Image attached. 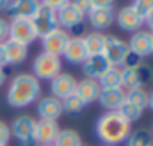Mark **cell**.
Wrapping results in <instances>:
<instances>
[{
	"label": "cell",
	"instance_id": "30",
	"mask_svg": "<svg viewBox=\"0 0 153 146\" xmlns=\"http://www.w3.org/2000/svg\"><path fill=\"white\" fill-rule=\"evenodd\" d=\"M135 73H137V78H139L141 86H146V84L153 82V66L152 64H144L143 63L141 66L135 68Z\"/></svg>",
	"mask_w": 153,
	"mask_h": 146
},
{
	"label": "cell",
	"instance_id": "21",
	"mask_svg": "<svg viewBox=\"0 0 153 146\" xmlns=\"http://www.w3.org/2000/svg\"><path fill=\"white\" fill-rule=\"evenodd\" d=\"M4 46H5V52H7V64H11V66L22 64L29 55V46H25V45H22L18 41L5 39Z\"/></svg>",
	"mask_w": 153,
	"mask_h": 146
},
{
	"label": "cell",
	"instance_id": "46",
	"mask_svg": "<svg viewBox=\"0 0 153 146\" xmlns=\"http://www.w3.org/2000/svg\"><path fill=\"white\" fill-rule=\"evenodd\" d=\"M82 146H84V145H82Z\"/></svg>",
	"mask_w": 153,
	"mask_h": 146
},
{
	"label": "cell",
	"instance_id": "33",
	"mask_svg": "<svg viewBox=\"0 0 153 146\" xmlns=\"http://www.w3.org/2000/svg\"><path fill=\"white\" fill-rule=\"evenodd\" d=\"M9 139H11V128L5 121L0 119V146H7Z\"/></svg>",
	"mask_w": 153,
	"mask_h": 146
},
{
	"label": "cell",
	"instance_id": "35",
	"mask_svg": "<svg viewBox=\"0 0 153 146\" xmlns=\"http://www.w3.org/2000/svg\"><path fill=\"white\" fill-rule=\"evenodd\" d=\"M91 9H111L114 7V0H89Z\"/></svg>",
	"mask_w": 153,
	"mask_h": 146
},
{
	"label": "cell",
	"instance_id": "45",
	"mask_svg": "<svg viewBox=\"0 0 153 146\" xmlns=\"http://www.w3.org/2000/svg\"><path fill=\"white\" fill-rule=\"evenodd\" d=\"M152 136H153V132H152Z\"/></svg>",
	"mask_w": 153,
	"mask_h": 146
},
{
	"label": "cell",
	"instance_id": "18",
	"mask_svg": "<svg viewBox=\"0 0 153 146\" xmlns=\"http://www.w3.org/2000/svg\"><path fill=\"white\" fill-rule=\"evenodd\" d=\"M87 20L91 23V27H94V31H103L109 29L116 22V11L114 7L111 9H91L87 13Z\"/></svg>",
	"mask_w": 153,
	"mask_h": 146
},
{
	"label": "cell",
	"instance_id": "11",
	"mask_svg": "<svg viewBox=\"0 0 153 146\" xmlns=\"http://www.w3.org/2000/svg\"><path fill=\"white\" fill-rule=\"evenodd\" d=\"M61 127L57 121L52 119H36V128H34V141L36 145H53Z\"/></svg>",
	"mask_w": 153,
	"mask_h": 146
},
{
	"label": "cell",
	"instance_id": "22",
	"mask_svg": "<svg viewBox=\"0 0 153 146\" xmlns=\"http://www.w3.org/2000/svg\"><path fill=\"white\" fill-rule=\"evenodd\" d=\"M84 41V46L87 50V55H98L103 52V45H105V34L98 32V31H93V32H87L85 36H82Z\"/></svg>",
	"mask_w": 153,
	"mask_h": 146
},
{
	"label": "cell",
	"instance_id": "31",
	"mask_svg": "<svg viewBox=\"0 0 153 146\" xmlns=\"http://www.w3.org/2000/svg\"><path fill=\"white\" fill-rule=\"evenodd\" d=\"M141 64H143V57H139L137 54H134L132 50H128V54L125 55V59L121 63V70H135Z\"/></svg>",
	"mask_w": 153,
	"mask_h": 146
},
{
	"label": "cell",
	"instance_id": "43",
	"mask_svg": "<svg viewBox=\"0 0 153 146\" xmlns=\"http://www.w3.org/2000/svg\"><path fill=\"white\" fill-rule=\"evenodd\" d=\"M39 146H53V145H39Z\"/></svg>",
	"mask_w": 153,
	"mask_h": 146
},
{
	"label": "cell",
	"instance_id": "5",
	"mask_svg": "<svg viewBox=\"0 0 153 146\" xmlns=\"http://www.w3.org/2000/svg\"><path fill=\"white\" fill-rule=\"evenodd\" d=\"M9 39L18 41L25 46L34 43L38 39V34H36L34 25H32V20L30 18H11V22H9Z\"/></svg>",
	"mask_w": 153,
	"mask_h": 146
},
{
	"label": "cell",
	"instance_id": "44",
	"mask_svg": "<svg viewBox=\"0 0 153 146\" xmlns=\"http://www.w3.org/2000/svg\"><path fill=\"white\" fill-rule=\"evenodd\" d=\"M103 146H109V145H103Z\"/></svg>",
	"mask_w": 153,
	"mask_h": 146
},
{
	"label": "cell",
	"instance_id": "2",
	"mask_svg": "<svg viewBox=\"0 0 153 146\" xmlns=\"http://www.w3.org/2000/svg\"><path fill=\"white\" fill-rule=\"evenodd\" d=\"M94 132L103 145L116 146L128 139V136L132 134V125L117 110H109L98 118L94 125Z\"/></svg>",
	"mask_w": 153,
	"mask_h": 146
},
{
	"label": "cell",
	"instance_id": "25",
	"mask_svg": "<svg viewBox=\"0 0 153 146\" xmlns=\"http://www.w3.org/2000/svg\"><path fill=\"white\" fill-rule=\"evenodd\" d=\"M125 143L126 146H153V136L146 128H137V130H132V134Z\"/></svg>",
	"mask_w": 153,
	"mask_h": 146
},
{
	"label": "cell",
	"instance_id": "42",
	"mask_svg": "<svg viewBox=\"0 0 153 146\" xmlns=\"http://www.w3.org/2000/svg\"><path fill=\"white\" fill-rule=\"evenodd\" d=\"M9 2H11V0H0V11H4V9L9 5Z\"/></svg>",
	"mask_w": 153,
	"mask_h": 146
},
{
	"label": "cell",
	"instance_id": "38",
	"mask_svg": "<svg viewBox=\"0 0 153 146\" xmlns=\"http://www.w3.org/2000/svg\"><path fill=\"white\" fill-rule=\"evenodd\" d=\"M5 66H9L7 64V52H5L4 43H0V68H5Z\"/></svg>",
	"mask_w": 153,
	"mask_h": 146
},
{
	"label": "cell",
	"instance_id": "6",
	"mask_svg": "<svg viewBox=\"0 0 153 146\" xmlns=\"http://www.w3.org/2000/svg\"><path fill=\"white\" fill-rule=\"evenodd\" d=\"M128 54V43L117 36H105V45L102 55L109 61L112 68H121L125 55Z\"/></svg>",
	"mask_w": 153,
	"mask_h": 146
},
{
	"label": "cell",
	"instance_id": "8",
	"mask_svg": "<svg viewBox=\"0 0 153 146\" xmlns=\"http://www.w3.org/2000/svg\"><path fill=\"white\" fill-rule=\"evenodd\" d=\"M70 37H71V36H70V32H68V31H64V29L57 27L55 31H52V32H48L46 36L41 37L43 52L61 57V55H62V52H64V48H66V45H68V41H70Z\"/></svg>",
	"mask_w": 153,
	"mask_h": 146
},
{
	"label": "cell",
	"instance_id": "27",
	"mask_svg": "<svg viewBox=\"0 0 153 146\" xmlns=\"http://www.w3.org/2000/svg\"><path fill=\"white\" fill-rule=\"evenodd\" d=\"M126 102H130L132 105L139 107V109H146L148 107V93L144 91V87H139V89H132V91H126V96H125Z\"/></svg>",
	"mask_w": 153,
	"mask_h": 146
},
{
	"label": "cell",
	"instance_id": "19",
	"mask_svg": "<svg viewBox=\"0 0 153 146\" xmlns=\"http://www.w3.org/2000/svg\"><path fill=\"white\" fill-rule=\"evenodd\" d=\"M100 84H98V80H93V78H82L80 82H76V89L75 93L84 100V104L85 105H89V104H93V102H96L98 100V96H100Z\"/></svg>",
	"mask_w": 153,
	"mask_h": 146
},
{
	"label": "cell",
	"instance_id": "26",
	"mask_svg": "<svg viewBox=\"0 0 153 146\" xmlns=\"http://www.w3.org/2000/svg\"><path fill=\"white\" fill-rule=\"evenodd\" d=\"M61 104H62V112H66V114H70V116H76V114H80L82 110L87 107V105L84 104V100H82L76 93L66 96L64 100H61Z\"/></svg>",
	"mask_w": 153,
	"mask_h": 146
},
{
	"label": "cell",
	"instance_id": "9",
	"mask_svg": "<svg viewBox=\"0 0 153 146\" xmlns=\"http://www.w3.org/2000/svg\"><path fill=\"white\" fill-rule=\"evenodd\" d=\"M116 23L123 31H128L134 34V32L141 31V27L144 25V18L135 11L134 5H125L116 13Z\"/></svg>",
	"mask_w": 153,
	"mask_h": 146
},
{
	"label": "cell",
	"instance_id": "36",
	"mask_svg": "<svg viewBox=\"0 0 153 146\" xmlns=\"http://www.w3.org/2000/svg\"><path fill=\"white\" fill-rule=\"evenodd\" d=\"M71 4L75 5L84 16H87V13L91 11V4H89V0H71Z\"/></svg>",
	"mask_w": 153,
	"mask_h": 146
},
{
	"label": "cell",
	"instance_id": "15",
	"mask_svg": "<svg viewBox=\"0 0 153 146\" xmlns=\"http://www.w3.org/2000/svg\"><path fill=\"white\" fill-rule=\"evenodd\" d=\"M57 13V22H59V27L61 29H73L76 25H80V23H84V20H85V16L76 9L75 5L70 2V4H66L64 7H61L59 11H55Z\"/></svg>",
	"mask_w": 153,
	"mask_h": 146
},
{
	"label": "cell",
	"instance_id": "29",
	"mask_svg": "<svg viewBox=\"0 0 153 146\" xmlns=\"http://www.w3.org/2000/svg\"><path fill=\"white\" fill-rule=\"evenodd\" d=\"M121 80H123V89L125 91H132V89H139L143 87L135 70H121Z\"/></svg>",
	"mask_w": 153,
	"mask_h": 146
},
{
	"label": "cell",
	"instance_id": "40",
	"mask_svg": "<svg viewBox=\"0 0 153 146\" xmlns=\"http://www.w3.org/2000/svg\"><path fill=\"white\" fill-rule=\"evenodd\" d=\"M5 84V72H4V68H0V87Z\"/></svg>",
	"mask_w": 153,
	"mask_h": 146
},
{
	"label": "cell",
	"instance_id": "37",
	"mask_svg": "<svg viewBox=\"0 0 153 146\" xmlns=\"http://www.w3.org/2000/svg\"><path fill=\"white\" fill-rule=\"evenodd\" d=\"M5 39H9V22L0 18V43H4Z\"/></svg>",
	"mask_w": 153,
	"mask_h": 146
},
{
	"label": "cell",
	"instance_id": "16",
	"mask_svg": "<svg viewBox=\"0 0 153 146\" xmlns=\"http://www.w3.org/2000/svg\"><path fill=\"white\" fill-rule=\"evenodd\" d=\"M39 0H11L5 11L11 18H32L39 9Z\"/></svg>",
	"mask_w": 153,
	"mask_h": 146
},
{
	"label": "cell",
	"instance_id": "13",
	"mask_svg": "<svg viewBox=\"0 0 153 146\" xmlns=\"http://www.w3.org/2000/svg\"><path fill=\"white\" fill-rule=\"evenodd\" d=\"M111 68H112V66L109 64V61H107L102 54H98V55H89V57L82 63V70L85 73V78H93V80H100Z\"/></svg>",
	"mask_w": 153,
	"mask_h": 146
},
{
	"label": "cell",
	"instance_id": "34",
	"mask_svg": "<svg viewBox=\"0 0 153 146\" xmlns=\"http://www.w3.org/2000/svg\"><path fill=\"white\" fill-rule=\"evenodd\" d=\"M39 2H41V5H46V7L53 9V11H59L61 7H64V5L70 4L71 0H39Z\"/></svg>",
	"mask_w": 153,
	"mask_h": 146
},
{
	"label": "cell",
	"instance_id": "24",
	"mask_svg": "<svg viewBox=\"0 0 153 146\" xmlns=\"http://www.w3.org/2000/svg\"><path fill=\"white\" fill-rule=\"evenodd\" d=\"M100 89H119L123 87V80H121V68H111L100 80Z\"/></svg>",
	"mask_w": 153,
	"mask_h": 146
},
{
	"label": "cell",
	"instance_id": "4",
	"mask_svg": "<svg viewBox=\"0 0 153 146\" xmlns=\"http://www.w3.org/2000/svg\"><path fill=\"white\" fill-rule=\"evenodd\" d=\"M11 128V137L16 139L18 146H34V128H36V119L29 114H20L14 118V121L9 125Z\"/></svg>",
	"mask_w": 153,
	"mask_h": 146
},
{
	"label": "cell",
	"instance_id": "7",
	"mask_svg": "<svg viewBox=\"0 0 153 146\" xmlns=\"http://www.w3.org/2000/svg\"><path fill=\"white\" fill-rule=\"evenodd\" d=\"M32 20V25L36 29V34L38 37L46 36L48 32L55 31L59 27V22H57V13L46 5H39V9L36 11V14L30 18Z\"/></svg>",
	"mask_w": 153,
	"mask_h": 146
},
{
	"label": "cell",
	"instance_id": "20",
	"mask_svg": "<svg viewBox=\"0 0 153 146\" xmlns=\"http://www.w3.org/2000/svg\"><path fill=\"white\" fill-rule=\"evenodd\" d=\"M125 96H126V91L123 87H119V89H102L100 96H98V102L102 104L103 109L117 110L121 107V104L125 102Z\"/></svg>",
	"mask_w": 153,
	"mask_h": 146
},
{
	"label": "cell",
	"instance_id": "23",
	"mask_svg": "<svg viewBox=\"0 0 153 146\" xmlns=\"http://www.w3.org/2000/svg\"><path fill=\"white\" fill-rule=\"evenodd\" d=\"M53 146H82V137L73 128H62L59 130Z\"/></svg>",
	"mask_w": 153,
	"mask_h": 146
},
{
	"label": "cell",
	"instance_id": "1",
	"mask_svg": "<svg viewBox=\"0 0 153 146\" xmlns=\"http://www.w3.org/2000/svg\"><path fill=\"white\" fill-rule=\"evenodd\" d=\"M41 98V84L32 73H18L11 78L5 100L14 109H25Z\"/></svg>",
	"mask_w": 153,
	"mask_h": 146
},
{
	"label": "cell",
	"instance_id": "12",
	"mask_svg": "<svg viewBox=\"0 0 153 146\" xmlns=\"http://www.w3.org/2000/svg\"><path fill=\"white\" fill-rule=\"evenodd\" d=\"M128 50L137 54L139 57H148L153 54V34L150 31H137L128 41Z\"/></svg>",
	"mask_w": 153,
	"mask_h": 146
},
{
	"label": "cell",
	"instance_id": "32",
	"mask_svg": "<svg viewBox=\"0 0 153 146\" xmlns=\"http://www.w3.org/2000/svg\"><path fill=\"white\" fill-rule=\"evenodd\" d=\"M132 5L135 7V11H137L143 18H146V16L153 11V0H134Z\"/></svg>",
	"mask_w": 153,
	"mask_h": 146
},
{
	"label": "cell",
	"instance_id": "41",
	"mask_svg": "<svg viewBox=\"0 0 153 146\" xmlns=\"http://www.w3.org/2000/svg\"><path fill=\"white\" fill-rule=\"evenodd\" d=\"M148 107L153 110V91L152 93H148Z\"/></svg>",
	"mask_w": 153,
	"mask_h": 146
},
{
	"label": "cell",
	"instance_id": "10",
	"mask_svg": "<svg viewBox=\"0 0 153 146\" xmlns=\"http://www.w3.org/2000/svg\"><path fill=\"white\" fill-rule=\"evenodd\" d=\"M76 89V78L71 73L61 72L55 78L50 80V93L57 100H64L66 96L73 95Z\"/></svg>",
	"mask_w": 153,
	"mask_h": 146
},
{
	"label": "cell",
	"instance_id": "14",
	"mask_svg": "<svg viewBox=\"0 0 153 146\" xmlns=\"http://www.w3.org/2000/svg\"><path fill=\"white\" fill-rule=\"evenodd\" d=\"M36 109H38L39 119H52V121H57V119L64 114V112H62V104H61V100L53 98L52 95L39 98Z\"/></svg>",
	"mask_w": 153,
	"mask_h": 146
},
{
	"label": "cell",
	"instance_id": "28",
	"mask_svg": "<svg viewBox=\"0 0 153 146\" xmlns=\"http://www.w3.org/2000/svg\"><path fill=\"white\" fill-rule=\"evenodd\" d=\"M117 112H119V114H121L130 125H132V123H135V121H139V119L143 118V112H144V110L139 109V107H135V105H132L130 102L125 100V102L121 104V107L117 109Z\"/></svg>",
	"mask_w": 153,
	"mask_h": 146
},
{
	"label": "cell",
	"instance_id": "3",
	"mask_svg": "<svg viewBox=\"0 0 153 146\" xmlns=\"http://www.w3.org/2000/svg\"><path fill=\"white\" fill-rule=\"evenodd\" d=\"M61 72H62L61 57L46 54V52H41L32 63V75L38 80H52Z\"/></svg>",
	"mask_w": 153,
	"mask_h": 146
},
{
	"label": "cell",
	"instance_id": "39",
	"mask_svg": "<svg viewBox=\"0 0 153 146\" xmlns=\"http://www.w3.org/2000/svg\"><path fill=\"white\" fill-rule=\"evenodd\" d=\"M144 23L148 25V31L153 34V11L148 14V16H146V18H144Z\"/></svg>",
	"mask_w": 153,
	"mask_h": 146
},
{
	"label": "cell",
	"instance_id": "17",
	"mask_svg": "<svg viewBox=\"0 0 153 146\" xmlns=\"http://www.w3.org/2000/svg\"><path fill=\"white\" fill-rule=\"evenodd\" d=\"M64 59L70 63V64H82L89 55H87V50L84 46V41H82V36H71L64 52H62Z\"/></svg>",
	"mask_w": 153,
	"mask_h": 146
}]
</instances>
